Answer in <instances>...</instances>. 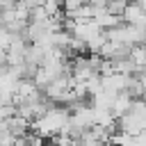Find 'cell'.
<instances>
[{"label": "cell", "mask_w": 146, "mask_h": 146, "mask_svg": "<svg viewBox=\"0 0 146 146\" xmlns=\"http://www.w3.org/2000/svg\"><path fill=\"white\" fill-rule=\"evenodd\" d=\"M141 73H146V66H144V71H141Z\"/></svg>", "instance_id": "obj_8"}, {"label": "cell", "mask_w": 146, "mask_h": 146, "mask_svg": "<svg viewBox=\"0 0 146 146\" xmlns=\"http://www.w3.org/2000/svg\"><path fill=\"white\" fill-rule=\"evenodd\" d=\"M130 62L135 64V68L141 73L146 66V46H132L130 48Z\"/></svg>", "instance_id": "obj_6"}, {"label": "cell", "mask_w": 146, "mask_h": 146, "mask_svg": "<svg viewBox=\"0 0 146 146\" xmlns=\"http://www.w3.org/2000/svg\"><path fill=\"white\" fill-rule=\"evenodd\" d=\"M116 128L119 132L125 135H141L146 132V100L144 98H135L130 110L116 119Z\"/></svg>", "instance_id": "obj_2"}, {"label": "cell", "mask_w": 146, "mask_h": 146, "mask_svg": "<svg viewBox=\"0 0 146 146\" xmlns=\"http://www.w3.org/2000/svg\"><path fill=\"white\" fill-rule=\"evenodd\" d=\"M82 5H87V0H62V9L66 16H71L75 9H80Z\"/></svg>", "instance_id": "obj_7"}, {"label": "cell", "mask_w": 146, "mask_h": 146, "mask_svg": "<svg viewBox=\"0 0 146 146\" xmlns=\"http://www.w3.org/2000/svg\"><path fill=\"white\" fill-rule=\"evenodd\" d=\"M41 9L46 11V16L48 18H52V21H64V9H62V0H43L41 2Z\"/></svg>", "instance_id": "obj_5"}, {"label": "cell", "mask_w": 146, "mask_h": 146, "mask_svg": "<svg viewBox=\"0 0 146 146\" xmlns=\"http://www.w3.org/2000/svg\"><path fill=\"white\" fill-rule=\"evenodd\" d=\"M68 121H71V112L66 105H50L30 128L41 139H52L57 135L68 132Z\"/></svg>", "instance_id": "obj_1"}, {"label": "cell", "mask_w": 146, "mask_h": 146, "mask_svg": "<svg viewBox=\"0 0 146 146\" xmlns=\"http://www.w3.org/2000/svg\"><path fill=\"white\" fill-rule=\"evenodd\" d=\"M132 96L128 94V91H121V94H116L114 98H112V114H114V119H119V116H123L128 110H130V105H132Z\"/></svg>", "instance_id": "obj_4"}, {"label": "cell", "mask_w": 146, "mask_h": 146, "mask_svg": "<svg viewBox=\"0 0 146 146\" xmlns=\"http://www.w3.org/2000/svg\"><path fill=\"white\" fill-rule=\"evenodd\" d=\"M121 21L123 23H128V25H144L146 27V11L137 5V2H128V7L123 9V14H121Z\"/></svg>", "instance_id": "obj_3"}]
</instances>
